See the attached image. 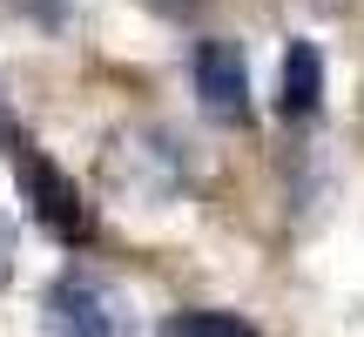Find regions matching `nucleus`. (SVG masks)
Returning a JSON list of instances; mask_svg holds the SVG:
<instances>
[{"instance_id": "nucleus-1", "label": "nucleus", "mask_w": 364, "mask_h": 337, "mask_svg": "<svg viewBox=\"0 0 364 337\" xmlns=\"http://www.w3.org/2000/svg\"><path fill=\"white\" fill-rule=\"evenodd\" d=\"M48 331L54 337H129V304H122L115 284H102L88 270H68L48 290Z\"/></svg>"}, {"instance_id": "nucleus-2", "label": "nucleus", "mask_w": 364, "mask_h": 337, "mask_svg": "<svg viewBox=\"0 0 364 337\" xmlns=\"http://www.w3.org/2000/svg\"><path fill=\"white\" fill-rule=\"evenodd\" d=\"M14 176H21V196H27V209H34V223L41 230H54L61 243H88V203H81V189L61 176L41 149H14Z\"/></svg>"}, {"instance_id": "nucleus-3", "label": "nucleus", "mask_w": 364, "mask_h": 337, "mask_svg": "<svg viewBox=\"0 0 364 337\" xmlns=\"http://www.w3.org/2000/svg\"><path fill=\"white\" fill-rule=\"evenodd\" d=\"M189 81H196V102L216 122H250V68L236 54V41H196Z\"/></svg>"}, {"instance_id": "nucleus-4", "label": "nucleus", "mask_w": 364, "mask_h": 337, "mask_svg": "<svg viewBox=\"0 0 364 337\" xmlns=\"http://www.w3.org/2000/svg\"><path fill=\"white\" fill-rule=\"evenodd\" d=\"M277 102H284V115H317V102H324V54H317L311 41H290Z\"/></svg>"}, {"instance_id": "nucleus-5", "label": "nucleus", "mask_w": 364, "mask_h": 337, "mask_svg": "<svg viewBox=\"0 0 364 337\" xmlns=\"http://www.w3.org/2000/svg\"><path fill=\"white\" fill-rule=\"evenodd\" d=\"M162 337H257L243 324V317H230V311H182L162 324Z\"/></svg>"}, {"instance_id": "nucleus-6", "label": "nucleus", "mask_w": 364, "mask_h": 337, "mask_svg": "<svg viewBox=\"0 0 364 337\" xmlns=\"http://www.w3.org/2000/svg\"><path fill=\"white\" fill-rule=\"evenodd\" d=\"M14 277V230H7V216H0V284Z\"/></svg>"}, {"instance_id": "nucleus-7", "label": "nucleus", "mask_w": 364, "mask_h": 337, "mask_svg": "<svg viewBox=\"0 0 364 337\" xmlns=\"http://www.w3.org/2000/svg\"><path fill=\"white\" fill-rule=\"evenodd\" d=\"M0 129H7V108H0Z\"/></svg>"}]
</instances>
